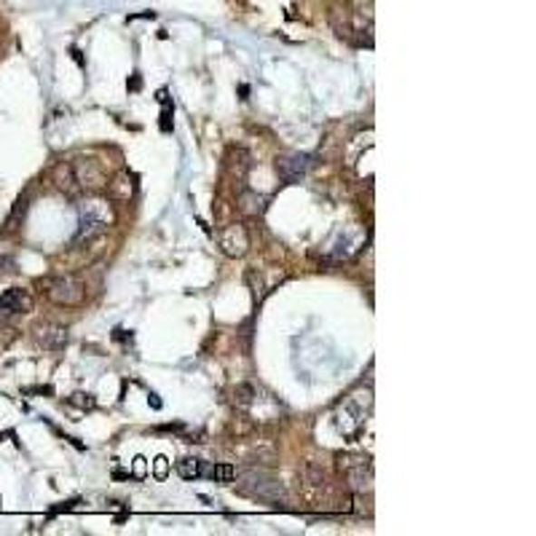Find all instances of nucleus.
<instances>
[{"label":"nucleus","mask_w":536,"mask_h":536,"mask_svg":"<svg viewBox=\"0 0 536 536\" xmlns=\"http://www.w3.org/2000/svg\"><path fill=\"white\" fill-rule=\"evenodd\" d=\"M370 408H373V395H370V389H359V392H352L344 403H341V408L336 411V429L344 434V437H357L359 432H362V426H365V421H367V414H370Z\"/></svg>","instance_id":"obj_1"},{"label":"nucleus","mask_w":536,"mask_h":536,"mask_svg":"<svg viewBox=\"0 0 536 536\" xmlns=\"http://www.w3.org/2000/svg\"><path fill=\"white\" fill-rule=\"evenodd\" d=\"M78 218H81L78 239H92L113 223V207L100 196H89L78 204Z\"/></svg>","instance_id":"obj_2"},{"label":"nucleus","mask_w":536,"mask_h":536,"mask_svg":"<svg viewBox=\"0 0 536 536\" xmlns=\"http://www.w3.org/2000/svg\"><path fill=\"white\" fill-rule=\"evenodd\" d=\"M46 296L52 303L57 306H64V308H75L81 306L83 298H86V287L78 277L73 274H62V277H54L49 285H46Z\"/></svg>","instance_id":"obj_3"},{"label":"nucleus","mask_w":536,"mask_h":536,"mask_svg":"<svg viewBox=\"0 0 536 536\" xmlns=\"http://www.w3.org/2000/svg\"><path fill=\"white\" fill-rule=\"evenodd\" d=\"M338 467H341V475L346 480V485L352 491H367L370 488V480H373V467H370V459L362 456V453H341L338 456Z\"/></svg>","instance_id":"obj_4"},{"label":"nucleus","mask_w":536,"mask_h":536,"mask_svg":"<svg viewBox=\"0 0 536 536\" xmlns=\"http://www.w3.org/2000/svg\"><path fill=\"white\" fill-rule=\"evenodd\" d=\"M70 172H73L75 182L86 190H100L108 185V175H105L102 164L94 159H78L75 164H70Z\"/></svg>","instance_id":"obj_5"},{"label":"nucleus","mask_w":536,"mask_h":536,"mask_svg":"<svg viewBox=\"0 0 536 536\" xmlns=\"http://www.w3.org/2000/svg\"><path fill=\"white\" fill-rule=\"evenodd\" d=\"M311 167V156L308 153H285L277 159V175L285 185H293V182H300L306 178Z\"/></svg>","instance_id":"obj_6"},{"label":"nucleus","mask_w":536,"mask_h":536,"mask_svg":"<svg viewBox=\"0 0 536 536\" xmlns=\"http://www.w3.org/2000/svg\"><path fill=\"white\" fill-rule=\"evenodd\" d=\"M220 249L229 258H241L249 249V231L244 223H231L220 231Z\"/></svg>","instance_id":"obj_7"},{"label":"nucleus","mask_w":536,"mask_h":536,"mask_svg":"<svg viewBox=\"0 0 536 536\" xmlns=\"http://www.w3.org/2000/svg\"><path fill=\"white\" fill-rule=\"evenodd\" d=\"M33 311V296L22 287H11L5 293H0V319H11L19 314Z\"/></svg>","instance_id":"obj_8"},{"label":"nucleus","mask_w":536,"mask_h":536,"mask_svg":"<svg viewBox=\"0 0 536 536\" xmlns=\"http://www.w3.org/2000/svg\"><path fill=\"white\" fill-rule=\"evenodd\" d=\"M70 341V333L67 327L62 325H54V322H46V325H38L35 327V344L49 349V352H62Z\"/></svg>","instance_id":"obj_9"},{"label":"nucleus","mask_w":536,"mask_h":536,"mask_svg":"<svg viewBox=\"0 0 536 536\" xmlns=\"http://www.w3.org/2000/svg\"><path fill=\"white\" fill-rule=\"evenodd\" d=\"M249 482H252V488H241V491H247V493H252V496H258V499H263V502H271V504H277L279 502V496H285V491H282V485L277 482V480H271V477L266 475H244Z\"/></svg>","instance_id":"obj_10"},{"label":"nucleus","mask_w":536,"mask_h":536,"mask_svg":"<svg viewBox=\"0 0 536 536\" xmlns=\"http://www.w3.org/2000/svg\"><path fill=\"white\" fill-rule=\"evenodd\" d=\"M204 473H207V464L201 459H182V462H178V475L185 477V480L204 477Z\"/></svg>","instance_id":"obj_11"},{"label":"nucleus","mask_w":536,"mask_h":536,"mask_svg":"<svg viewBox=\"0 0 536 536\" xmlns=\"http://www.w3.org/2000/svg\"><path fill=\"white\" fill-rule=\"evenodd\" d=\"M207 477H212V480H218V482H231L234 477H237V470L231 467V464H207Z\"/></svg>","instance_id":"obj_12"},{"label":"nucleus","mask_w":536,"mask_h":536,"mask_svg":"<svg viewBox=\"0 0 536 536\" xmlns=\"http://www.w3.org/2000/svg\"><path fill=\"white\" fill-rule=\"evenodd\" d=\"M108 185H111V190H113L119 199H132L134 185H132V178H129V175H119V178L113 180V182H108Z\"/></svg>","instance_id":"obj_13"},{"label":"nucleus","mask_w":536,"mask_h":536,"mask_svg":"<svg viewBox=\"0 0 536 536\" xmlns=\"http://www.w3.org/2000/svg\"><path fill=\"white\" fill-rule=\"evenodd\" d=\"M70 405H78V408H89V411H92V408H94V397H92V395H81V392H78V395H73V397H70Z\"/></svg>","instance_id":"obj_14"}]
</instances>
